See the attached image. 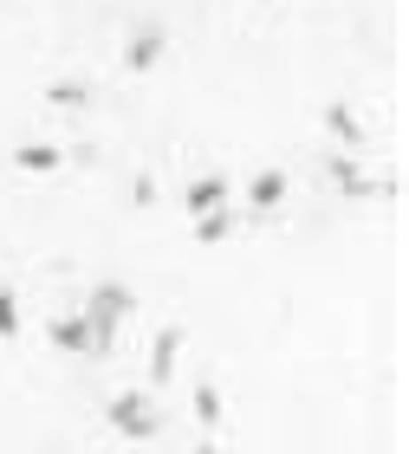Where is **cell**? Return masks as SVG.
Here are the masks:
<instances>
[{"label":"cell","instance_id":"cell-1","mask_svg":"<svg viewBox=\"0 0 409 454\" xmlns=\"http://www.w3.org/2000/svg\"><path fill=\"white\" fill-rule=\"evenodd\" d=\"M130 305H137V299H130V286H91V299H85V312H78V318H85L91 332H98V344L111 350L117 325L130 318Z\"/></svg>","mask_w":409,"mask_h":454},{"label":"cell","instance_id":"cell-2","mask_svg":"<svg viewBox=\"0 0 409 454\" xmlns=\"http://www.w3.org/2000/svg\"><path fill=\"white\" fill-rule=\"evenodd\" d=\"M111 422L124 428V435H150V428H156V403L150 396H117L111 403Z\"/></svg>","mask_w":409,"mask_h":454},{"label":"cell","instance_id":"cell-3","mask_svg":"<svg viewBox=\"0 0 409 454\" xmlns=\"http://www.w3.org/2000/svg\"><path fill=\"white\" fill-rule=\"evenodd\" d=\"M221 208H228V182H221V176H201L195 189H189V215H201V221H215Z\"/></svg>","mask_w":409,"mask_h":454},{"label":"cell","instance_id":"cell-4","mask_svg":"<svg viewBox=\"0 0 409 454\" xmlns=\"http://www.w3.org/2000/svg\"><path fill=\"white\" fill-rule=\"evenodd\" d=\"M162 46H169V33H162V27H143L137 39H130V66L143 72V66H156V52Z\"/></svg>","mask_w":409,"mask_h":454},{"label":"cell","instance_id":"cell-5","mask_svg":"<svg viewBox=\"0 0 409 454\" xmlns=\"http://www.w3.org/2000/svg\"><path fill=\"white\" fill-rule=\"evenodd\" d=\"M279 195H286V182H279L273 169H267V176H254V215H267Z\"/></svg>","mask_w":409,"mask_h":454},{"label":"cell","instance_id":"cell-6","mask_svg":"<svg viewBox=\"0 0 409 454\" xmlns=\"http://www.w3.org/2000/svg\"><path fill=\"white\" fill-rule=\"evenodd\" d=\"M13 162H20V169H33V176H46L52 162H59V150H46V143H33V150H20Z\"/></svg>","mask_w":409,"mask_h":454},{"label":"cell","instance_id":"cell-7","mask_svg":"<svg viewBox=\"0 0 409 454\" xmlns=\"http://www.w3.org/2000/svg\"><path fill=\"white\" fill-rule=\"evenodd\" d=\"M13 325H20V318H13V305L0 299V332H13Z\"/></svg>","mask_w":409,"mask_h":454}]
</instances>
